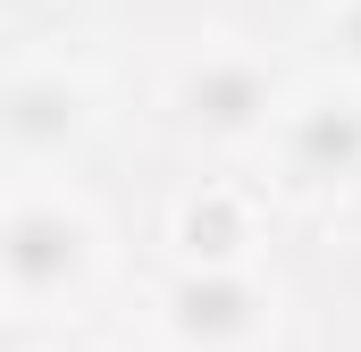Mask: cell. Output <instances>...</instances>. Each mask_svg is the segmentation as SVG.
Here are the masks:
<instances>
[{
	"label": "cell",
	"instance_id": "1",
	"mask_svg": "<svg viewBox=\"0 0 361 352\" xmlns=\"http://www.w3.org/2000/svg\"><path fill=\"white\" fill-rule=\"evenodd\" d=\"M68 252H76V235H68L59 218H17V244H8V260H17V277H25V285H42V277L68 260Z\"/></svg>",
	"mask_w": 361,
	"mask_h": 352
},
{
	"label": "cell",
	"instance_id": "2",
	"mask_svg": "<svg viewBox=\"0 0 361 352\" xmlns=\"http://www.w3.org/2000/svg\"><path fill=\"white\" fill-rule=\"evenodd\" d=\"M252 101H261V84H252L244 68H219V76H202V84H193V109H210V118H244Z\"/></svg>",
	"mask_w": 361,
	"mask_h": 352
}]
</instances>
